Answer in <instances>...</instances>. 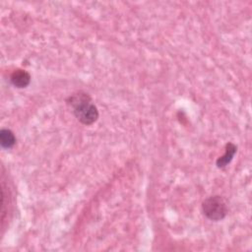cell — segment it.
Returning <instances> with one entry per match:
<instances>
[{
	"mask_svg": "<svg viewBox=\"0 0 252 252\" xmlns=\"http://www.w3.org/2000/svg\"><path fill=\"white\" fill-rule=\"evenodd\" d=\"M203 214L211 220H221L227 213L228 207L225 200L220 195H214L206 198L202 203Z\"/></svg>",
	"mask_w": 252,
	"mask_h": 252,
	"instance_id": "cell-2",
	"label": "cell"
},
{
	"mask_svg": "<svg viewBox=\"0 0 252 252\" xmlns=\"http://www.w3.org/2000/svg\"><path fill=\"white\" fill-rule=\"evenodd\" d=\"M236 151H237V147L233 143L231 142L227 143L225 145L224 154L221 157H220L216 161L217 166L219 168H224L232 160L234 155L236 154Z\"/></svg>",
	"mask_w": 252,
	"mask_h": 252,
	"instance_id": "cell-4",
	"label": "cell"
},
{
	"mask_svg": "<svg viewBox=\"0 0 252 252\" xmlns=\"http://www.w3.org/2000/svg\"><path fill=\"white\" fill-rule=\"evenodd\" d=\"M67 103L73 109L76 118L84 125H92L98 118L97 107L92 97L85 92H77L67 98Z\"/></svg>",
	"mask_w": 252,
	"mask_h": 252,
	"instance_id": "cell-1",
	"label": "cell"
},
{
	"mask_svg": "<svg viewBox=\"0 0 252 252\" xmlns=\"http://www.w3.org/2000/svg\"><path fill=\"white\" fill-rule=\"evenodd\" d=\"M16 136L15 134L10 130L3 128L0 131V144L4 149H11L16 144Z\"/></svg>",
	"mask_w": 252,
	"mask_h": 252,
	"instance_id": "cell-5",
	"label": "cell"
},
{
	"mask_svg": "<svg viewBox=\"0 0 252 252\" xmlns=\"http://www.w3.org/2000/svg\"><path fill=\"white\" fill-rule=\"evenodd\" d=\"M10 81L13 86L19 89H23L29 86L31 83V75L29 72L23 69H16L10 76Z\"/></svg>",
	"mask_w": 252,
	"mask_h": 252,
	"instance_id": "cell-3",
	"label": "cell"
}]
</instances>
